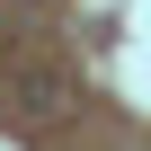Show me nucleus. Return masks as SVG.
<instances>
[{
  "instance_id": "f257e3e1",
  "label": "nucleus",
  "mask_w": 151,
  "mask_h": 151,
  "mask_svg": "<svg viewBox=\"0 0 151 151\" xmlns=\"http://www.w3.org/2000/svg\"><path fill=\"white\" fill-rule=\"evenodd\" d=\"M62 98H71V89H62V71H18V107H27L36 124L62 116Z\"/></svg>"
}]
</instances>
